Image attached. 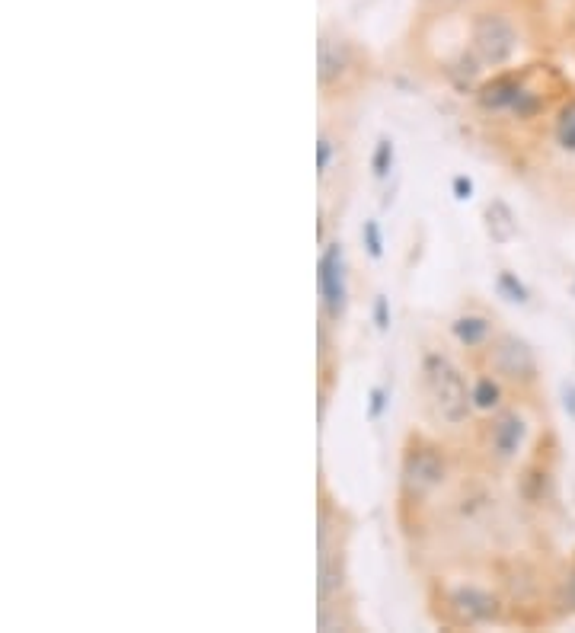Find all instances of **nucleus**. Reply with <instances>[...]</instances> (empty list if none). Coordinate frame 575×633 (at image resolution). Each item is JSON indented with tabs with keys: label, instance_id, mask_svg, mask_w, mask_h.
Segmentation results:
<instances>
[{
	"label": "nucleus",
	"instance_id": "14",
	"mask_svg": "<svg viewBox=\"0 0 575 633\" xmlns=\"http://www.w3.org/2000/svg\"><path fill=\"white\" fill-rule=\"evenodd\" d=\"M390 164H393V144L390 141H381V144H377V151H374V173L377 176H387Z\"/></svg>",
	"mask_w": 575,
	"mask_h": 633
},
{
	"label": "nucleus",
	"instance_id": "3",
	"mask_svg": "<svg viewBox=\"0 0 575 633\" xmlns=\"http://www.w3.org/2000/svg\"><path fill=\"white\" fill-rule=\"evenodd\" d=\"M317 282H320V298H323L326 314H330L333 320H339L345 314V266H342L339 243H330L326 253L320 256Z\"/></svg>",
	"mask_w": 575,
	"mask_h": 633
},
{
	"label": "nucleus",
	"instance_id": "2",
	"mask_svg": "<svg viewBox=\"0 0 575 633\" xmlns=\"http://www.w3.org/2000/svg\"><path fill=\"white\" fill-rule=\"evenodd\" d=\"M518 32L502 13H483L473 20V52L486 68H502L515 55Z\"/></svg>",
	"mask_w": 575,
	"mask_h": 633
},
{
	"label": "nucleus",
	"instance_id": "18",
	"mask_svg": "<svg viewBox=\"0 0 575 633\" xmlns=\"http://www.w3.org/2000/svg\"><path fill=\"white\" fill-rule=\"evenodd\" d=\"M374 317H377V327L387 330V323H390V317H387V298H377V304H374Z\"/></svg>",
	"mask_w": 575,
	"mask_h": 633
},
{
	"label": "nucleus",
	"instance_id": "5",
	"mask_svg": "<svg viewBox=\"0 0 575 633\" xmlns=\"http://www.w3.org/2000/svg\"><path fill=\"white\" fill-rule=\"evenodd\" d=\"M445 477V461L435 448H416L403 461V483L409 493H429Z\"/></svg>",
	"mask_w": 575,
	"mask_h": 633
},
{
	"label": "nucleus",
	"instance_id": "21",
	"mask_svg": "<svg viewBox=\"0 0 575 633\" xmlns=\"http://www.w3.org/2000/svg\"><path fill=\"white\" fill-rule=\"evenodd\" d=\"M566 592H569V605L575 608V566H572V573H569V586H566Z\"/></svg>",
	"mask_w": 575,
	"mask_h": 633
},
{
	"label": "nucleus",
	"instance_id": "13",
	"mask_svg": "<svg viewBox=\"0 0 575 633\" xmlns=\"http://www.w3.org/2000/svg\"><path fill=\"white\" fill-rule=\"evenodd\" d=\"M556 138L566 151H575V103H569L560 116V125H556Z\"/></svg>",
	"mask_w": 575,
	"mask_h": 633
},
{
	"label": "nucleus",
	"instance_id": "8",
	"mask_svg": "<svg viewBox=\"0 0 575 633\" xmlns=\"http://www.w3.org/2000/svg\"><path fill=\"white\" fill-rule=\"evenodd\" d=\"M345 68H349V45H345L342 39H320V84L330 87L333 80H339L345 74Z\"/></svg>",
	"mask_w": 575,
	"mask_h": 633
},
{
	"label": "nucleus",
	"instance_id": "12",
	"mask_svg": "<svg viewBox=\"0 0 575 633\" xmlns=\"http://www.w3.org/2000/svg\"><path fill=\"white\" fill-rule=\"evenodd\" d=\"M473 403L480 410H492L499 403V384L492 381V378H483V381H476V387H473Z\"/></svg>",
	"mask_w": 575,
	"mask_h": 633
},
{
	"label": "nucleus",
	"instance_id": "17",
	"mask_svg": "<svg viewBox=\"0 0 575 633\" xmlns=\"http://www.w3.org/2000/svg\"><path fill=\"white\" fill-rule=\"evenodd\" d=\"M365 243H368V253L371 256H381V231H377V224L374 221H365Z\"/></svg>",
	"mask_w": 575,
	"mask_h": 633
},
{
	"label": "nucleus",
	"instance_id": "19",
	"mask_svg": "<svg viewBox=\"0 0 575 633\" xmlns=\"http://www.w3.org/2000/svg\"><path fill=\"white\" fill-rule=\"evenodd\" d=\"M454 192H457V199H467L470 192H473V183L464 180V176H457V180H454Z\"/></svg>",
	"mask_w": 575,
	"mask_h": 633
},
{
	"label": "nucleus",
	"instance_id": "11",
	"mask_svg": "<svg viewBox=\"0 0 575 633\" xmlns=\"http://www.w3.org/2000/svg\"><path fill=\"white\" fill-rule=\"evenodd\" d=\"M454 336L464 346H480V343H486V336H489V320L486 317H460L454 323Z\"/></svg>",
	"mask_w": 575,
	"mask_h": 633
},
{
	"label": "nucleus",
	"instance_id": "7",
	"mask_svg": "<svg viewBox=\"0 0 575 633\" xmlns=\"http://www.w3.org/2000/svg\"><path fill=\"white\" fill-rule=\"evenodd\" d=\"M524 419L518 413H502L496 422H492V451L499 454V458H515L518 448L524 445Z\"/></svg>",
	"mask_w": 575,
	"mask_h": 633
},
{
	"label": "nucleus",
	"instance_id": "20",
	"mask_svg": "<svg viewBox=\"0 0 575 633\" xmlns=\"http://www.w3.org/2000/svg\"><path fill=\"white\" fill-rule=\"evenodd\" d=\"M381 413H384V391H374L371 394V416L377 419Z\"/></svg>",
	"mask_w": 575,
	"mask_h": 633
},
{
	"label": "nucleus",
	"instance_id": "16",
	"mask_svg": "<svg viewBox=\"0 0 575 633\" xmlns=\"http://www.w3.org/2000/svg\"><path fill=\"white\" fill-rule=\"evenodd\" d=\"M330 157H333V141L323 135L320 144H317V170H320V176H326V170H330Z\"/></svg>",
	"mask_w": 575,
	"mask_h": 633
},
{
	"label": "nucleus",
	"instance_id": "1",
	"mask_svg": "<svg viewBox=\"0 0 575 633\" xmlns=\"http://www.w3.org/2000/svg\"><path fill=\"white\" fill-rule=\"evenodd\" d=\"M422 375H425V391H429L438 416L451 422V426L464 422L470 413V403H473V394L467 391L464 375H460L445 355H425Z\"/></svg>",
	"mask_w": 575,
	"mask_h": 633
},
{
	"label": "nucleus",
	"instance_id": "15",
	"mask_svg": "<svg viewBox=\"0 0 575 633\" xmlns=\"http://www.w3.org/2000/svg\"><path fill=\"white\" fill-rule=\"evenodd\" d=\"M499 288H502L512 301H528V291H524L521 282H515V275H512V272H502V275H499Z\"/></svg>",
	"mask_w": 575,
	"mask_h": 633
},
{
	"label": "nucleus",
	"instance_id": "4",
	"mask_svg": "<svg viewBox=\"0 0 575 633\" xmlns=\"http://www.w3.org/2000/svg\"><path fill=\"white\" fill-rule=\"evenodd\" d=\"M492 365H496L499 375L512 378V381H531L537 375L534 352L518 336H499L496 339V346H492Z\"/></svg>",
	"mask_w": 575,
	"mask_h": 633
},
{
	"label": "nucleus",
	"instance_id": "6",
	"mask_svg": "<svg viewBox=\"0 0 575 633\" xmlns=\"http://www.w3.org/2000/svg\"><path fill=\"white\" fill-rule=\"evenodd\" d=\"M451 605L467 624H483L499 614V602L483 589H457L451 595Z\"/></svg>",
	"mask_w": 575,
	"mask_h": 633
},
{
	"label": "nucleus",
	"instance_id": "9",
	"mask_svg": "<svg viewBox=\"0 0 575 633\" xmlns=\"http://www.w3.org/2000/svg\"><path fill=\"white\" fill-rule=\"evenodd\" d=\"M486 227H489V237L496 243H512L518 237V221H515V211L508 208L502 199L489 202L486 208Z\"/></svg>",
	"mask_w": 575,
	"mask_h": 633
},
{
	"label": "nucleus",
	"instance_id": "10",
	"mask_svg": "<svg viewBox=\"0 0 575 633\" xmlns=\"http://www.w3.org/2000/svg\"><path fill=\"white\" fill-rule=\"evenodd\" d=\"M521 96H524V90H521L518 80H512V77H499V80H492V84L483 87L480 103H483L486 109H505V106H518V103H521Z\"/></svg>",
	"mask_w": 575,
	"mask_h": 633
}]
</instances>
